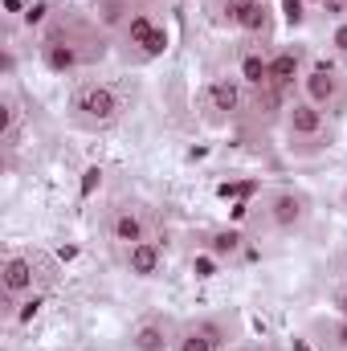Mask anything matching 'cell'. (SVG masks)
<instances>
[{
    "mask_svg": "<svg viewBox=\"0 0 347 351\" xmlns=\"http://www.w3.org/2000/svg\"><path fill=\"white\" fill-rule=\"evenodd\" d=\"M302 90H307V102H315L319 110H331L344 102V78L335 74L331 62H315V70L302 74Z\"/></svg>",
    "mask_w": 347,
    "mask_h": 351,
    "instance_id": "cell-1",
    "label": "cell"
},
{
    "mask_svg": "<svg viewBox=\"0 0 347 351\" xmlns=\"http://www.w3.org/2000/svg\"><path fill=\"white\" fill-rule=\"evenodd\" d=\"M74 114L82 119V123H110V119H119V94L110 86H82L74 94Z\"/></svg>",
    "mask_w": 347,
    "mask_h": 351,
    "instance_id": "cell-2",
    "label": "cell"
},
{
    "mask_svg": "<svg viewBox=\"0 0 347 351\" xmlns=\"http://www.w3.org/2000/svg\"><path fill=\"white\" fill-rule=\"evenodd\" d=\"M282 127H286L290 143H298V139H323V135H327V114H323L315 102L302 98V102H290V106H286Z\"/></svg>",
    "mask_w": 347,
    "mask_h": 351,
    "instance_id": "cell-3",
    "label": "cell"
},
{
    "mask_svg": "<svg viewBox=\"0 0 347 351\" xmlns=\"http://www.w3.org/2000/svg\"><path fill=\"white\" fill-rule=\"evenodd\" d=\"M123 37H127L131 45H139V49H143V58H160V53L168 49V29H160L147 12H135V16L127 21Z\"/></svg>",
    "mask_w": 347,
    "mask_h": 351,
    "instance_id": "cell-4",
    "label": "cell"
},
{
    "mask_svg": "<svg viewBox=\"0 0 347 351\" xmlns=\"http://www.w3.org/2000/svg\"><path fill=\"white\" fill-rule=\"evenodd\" d=\"M270 221H274V229H298L302 221H307V200L298 196V192H274L270 196Z\"/></svg>",
    "mask_w": 347,
    "mask_h": 351,
    "instance_id": "cell-5",
    "label": "cell"
},
{
    "mask_svg": "<svg viewBox=\"0 0 347 351\" xmlns=\"http://www.w3.org/2000/svg\"><path fill=\"white\" fill-rule=\"evenodd\" d=\"M241 102H246V82L241 78H213V86H208V110L237 114Z\"/></svg>",
    "mask_w": 347,
    "mask_h": 351,
    "instance_id": "cell-6",
    "label": "cell"
},
{
    "mask_svg": "<svg viewBox=\"0 0 347 351\" xmlns=\"http://www.w3.org/2000/svg\"><path fill=\"white\" fill-rule=\"evenodd\" d=\"M33 262L29 258H8V262L0 265V286H4V294L8 298H25V294H33Z\"/></svg>",
    "mask_w": 347,
    "mask_h": 351,
    "instance_id": "cell-7",
    "label": "cell"
},
{
    "mask_svg": "<svg viewBox=\"0 0 347 351\" xmlns=\"http://www.w3.org/2000/svg\"><path fill=\"white\" fill-rule=\"evenodd\" d=\"M298 78H302V53H298V49H278V53H270V86L290 90Z\"/></svg>",
    "mask_w": 347,
    "mask_h": 351,
    "instance_id": "cell-8",
    "label": "cell"
},
{
    "mask_svg": "<svg viewBox=\"0 0 347 351\" xmlns=\"http://www.w3.org/2000/svg\"><path fill=\"white\" fill-rule=\"evenodd\" d=\"M110 237L131 250V245L147 241V225H143V217H139L135 208H119V213L110 217Z\"/></svg>",
    "mask_w": 347,
    "mask_h": 351,
    "instance_id": "cell-9",
    "label": "cell"
},
{
    "mask_svg": "<svg viewBox=\"0 0 347 351\" xmlns=\"http://www.w3.org/2000/svg\"><path fill=\"white\" fill-rule=\"evenodd\" d=\"M127 269H131L135 278H156V274L164 269V250H160L156 241L131 245V250H127Z\"/></svg>",
    "mask_w": 347,
    "mask_h": 351,
    "instance_id": "cell-10",
    "label": "cell"
},
{
    "mask_svg": "<svg viewBox=\"0 0 347 351\" xmlns=\"http://www.w3.org/2000/svg\"><path fill=\"white\" fill-rule=\"evenodd\" d=\"M131 348L135 351H168L172 348V331H168V323H160V319H143V323L131 331Z\"/></svg>",
    "mask_w": 347,
    "mask_h": 351,
    "instance_id": "cell-11",
    "label": "cell"
},
{
    "mask_svg": "<svg viewBox=\"0 0 347 351\" xmlns=\"http://www.w3.org/2000/svg\"><path fill=\"white\" fill-rule=\"evenodd\" d=\"M237 78L250 90H265L270 86V58L261 49H246L241 53V66H237Z\"/></svg>",
    "mask_w": 347,
    "mask_h": 351,
    "instance_id": "cell-12",
    "label": "cell"
},
{
    "mask_svg": "<svg viewBox=\"0 0 347 351\" xmlns=\"http://www.w3.org/2000/svg\"><path fill=\"white\" fill-rule=\"evenodd\" d=\"M233 25H237L241 33H250V37L265 33V29H270V4H265V0H246Z\"/></svg>",
    "mask_w": 347,
    "mask_h": 351,
    "instance_id": "cell-13",
    "label": "cell"
},
{
    "mask_svg": "<svg viewBox=\"0 0 347 351\" xmlns=\"http://www.w3.org/2000/svg\"><path fill=\"white\" fill-rule=\"evenodd\" d=\"M176 343H180V351H221V331L208 327V323H196V327H188Z\"/></svg>",
    "mask_w": 347,
    "mask_h": 351,
    "instance_id": "cell-14",
    "label": "cell"
},
{
    "mask_svg": "<svg viewBox=\"0 0 347 351\" xmlns=\"http://www.w3.org/2000/svg\"><path fill=\"white\" fill-rule=\"evenodd\" d=\"M41 58H45V66H49L53 74H70V70H78V62H82L70 41H66V45H62V41H49V45L41 49Z\"/></svg>",
    "mask_w": 347,
    "mask_h": 351,
    "instance_id": "cell-15",
    "label": "cell"
},
{
    "mask_svg": "<svg viewBox=\"0 0 347 351\" xmlns=\"http://www.w3.org/2000/svg\"><path fill=\"white\" fill-rule=\"evenodd\" d=\"M98 16L106 29H127L135 12H131V0H98Z\"/></svg>",
    "mask_w": 347,
    "mask_h": 351,
    "instance_id": "cell-16",
    "label": "cell"
},
{
    "mask_svg": "<svg viewBox=\"0 0 347 351\" xmlns=\"http://www.w3.org/2000/svg\"><path fill=\"white\" fill-rule=\"evenodd\" d=\"M241 241H246V237H241L237 229H217L213 241H208V254H213V258H233V254L241 250Z\"/></svg>",
    "mask_w": 347,
    "mask_h": 351,
    "instance_id": "cell-17",
    "label": "cell"
},
{
    "mask_svg": "<svg viewBox=\"0 0 347 351\" xmlns=\"http://www.w3.org/2000/svg\"><path fill=\"white\" fill-rule=\"evenodd\" d=\"M282 21H286V29H302L307 25V0H282Z\"/></svg>",
    "mask_w": 347,
    "mask_h": 351,
    "instance_id": "cell-18",
    "label": "cell"
},
{
    "mask_svg": "<svg viewBox=\"0 0 347 351\" xmlns=\"http://www.w3.org/2000/svg\"><path fill=\"white\" fill-rule=\"evenodd\" d=\"M37 311H41V294H25V298L16 302V319H21V323L37 319Z\"/></svg>",
    "mask_w": 347,
    "mask_h": 351,
    "instance_id": "cell-19",
    "label": "cell"
},
{
    "mask_svg": "<svg viewBox=\"0 0 347 351\" xmlns=\"http://www.w3.org/2000/svg\"><path fill=\"white\" fill-rule=\"evenodd\" d=\"M192 274H196V278H217V258H208V254L192 258Z\"/></svg>",
    "mask_w": 347,
    "mask_h": 351,
    "instance_id": "cell-20",
    "label": "cell"
},
{
    "mask_svg": "<svg viewBox=\"0 0 347 351\" xmlns=\"http://www.w3.org/2000/svg\"><path fill=\"white\" fill-rule=\"evenodd\" d=\"M45 12H49V4H45V0L29 4V12H25V25H41V21H45Z\"/></svg>",
    "mask_w": 347,
    "mask_h": 351,
    "instance_id": "cell-21",
    "label": "cell"
},
{
    "mask_svg": "<svg viewBox=\"0 0 347 351\" xmlns=\"http://www.w3.org/2000/svg\"><path fill=\"white\" fill-rule=\"evenodd\" d=\"M331 45H335V53H347V21H339V25H335Z\"/></svg>",
    "mask_w": 347,
    "mask_h": 351,
    "instance_id": "cell-22",
    "label": "cell"
},
{
    "mask_svg": "<svg viewBox=\"0 0 347 351\" xmlns=\"http://www.w3.org/2000/svg\"><path fill=\"white\" fill-rule=\"evenodd\" d=\"M323 8H327V16H335V21H347V0H323Z\"/></svg>",
    "mask_w": 347,
    "mask_h": 351,
    "instance_id": "cell-23",
    "label": "cell"
},
{
    "mask_svg": "<svg viewBox=\"0 0 347 351\" xmlns=\"http://www.w3.org/2000/svg\"><path fill=\"white\" fill-rule=\"evenodd\" d=\"M98 184H102V172H98V168H90V172L82 176V196H90V192H94Z\"/></svg>",
    "mask_w": 347,
    "mask_h": 351,
    "instance_id": "cell-24",
    "label": "cell"
},
{
    "mask_svg": "<svg viewBox=\"0 0 347 351\" xmlns=\"http://www.w3.org/2000/svg\"><path fill=\"white\" fill-rule=\"evenodd\" d=\"M12 70H16V53H12V49H4V74L12 78Z\"/></svg>",
    "mask_w": 347,
    "mask_h": 351,
    "instance_id": "cell-25",
    "label": "cell"
},
{
    "mask_svg": "<svg viewBox=\"0 0 347 351\" xmlns=\"http://www.w3.org/2000/svg\"><path fill=\"white\" fill-rule=\"evenodd\" d=\"M335 311L347 319V290H344V294H335Z\"/></svg>",
    "mask_w": 347,
    "mask_h": 351,
    "instance_id": "cell-26",
    "label": "cell"
},
{
    "mask_svg": "<svg viewBox=\"0 0 347 351\" xmlns=\"http://www.w3.org/2000/svg\"><path fill=\"white\" fill-rule=\"evenodd\" d=\"M135 4H160V0H135Z\"/></svg>",
    "mask_w": 347,
    "mask_h": 351,
    "instance_id": "cell-27",
    "label": "cell"
},
{
    "mask_svg": "<svg viewBox=\"0 0 347 351\" xmlns=\"http://www.w3.org/2000/svg\"><path fill=\"white\" fill-rule=\"evenodd\" d=\"M294 351H307V348H302V343H294Z\"/></svg>",
    "mask_w": 347,
    "mask_h": 351,
    "instance_id": "cell-28",
    "label": "cell"
},
{
    "mask_svg": "<svg viewBox=\"0 0 347 351\" xmlns=\"http://www.w3.org/2000/svg\"><path fill=\"white\" fill-rule=\"evenodd\" d=\"M307 4H311V0H307Z\"/></svg>",
    "mask_w": 347,
    "mask_h": 351,
    "instance_id": "cell-29",
    "label": "cell"
}]
</instances>
